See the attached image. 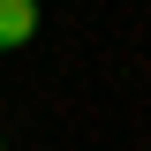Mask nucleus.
<instances>
[{
	"mask_svg": "<svg viewBox=\"0 0 151 151\" xmlns=\"http://www.w3.org/2000/svg\"><path fill=\"white\" fill-rule=\"evenodd\" d=\"M38 38V0H0V53Z\"/></svg>",
	"mask_w": 151,
	"mask_h": 151,
	"instance_id": "nucleus-1",
	"label": "nucleus"
}]
</instances>
